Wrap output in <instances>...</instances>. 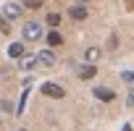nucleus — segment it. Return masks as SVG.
<instances>
[{"mask_svg": "<svg viewBox=\"0 0 134 131\" xmlns=\"http://www.w3.org/2000/svg\"><path fill=\"white\" fill-rule=\"evenodd\" d=\"M21 32H24V39H29V42H37V39L42 37V26H40L37 21H26Z\"/></svg>", "mask_w": 134, "mask_h": 131, "instance_id": "1", "label": "nucleus"}, {"mask_svg": "<svg viewBox=\"0 0 134 131\" xmlns=\"http://www.w3.org/2000/svg\"><path fill=\"white\" fill-rule=\"evenodd\" d=\"M42 94H47V97H53V100H60L66 92H63V87H60V84L47 81V84H42Z\"/></svg>", "mask_w": 134, "mask_h": 131, "instance_id": "2", "label": "nucleus"}, {"mask_svg": "<svg viewBox=\"0 0 134 131\" xmlns=\"http://www.w3.org/2000/svg\"><path fill=\"white\" fill-rule=\"evenodd\" d=\"M92 92H95V97H97V100H103V102L116 100V92H113V89H108V87H97V89H92Z\"/></svg>", "mask_w": 134, "mask_h": 131, "instance_id": "3", "label": "nucleus"}, {"mask_svg": "<svg viewBox=\"0 0 134 131\" xmlns=\"http://www.w3.org/2000/svg\"><path fill=\"white\" fill-rule=\"evenodd\" d=\"M95 74H97L95 63H84V66H79V79H92Z\"/></svg>", "mask_w": 134, "mask_h": 131, "instance_id": "4", "label": "nucleus"}, {"mask_svg": "<svg viewBox=\"0 0 134 131\" xmlns=\"http://www.w3.org/2000/svg\"><path fill=\"white\" fill-rule=\"evenodd\" d=\"M21 11H24V8H21L19 3H8L3 13H5V19H19V16H21Z\"/></svg>", "mask_w": 134, "mask_h": 131, "instance_id": "5", "label": "nucleus"}, {"mask_svg": "<svg viewBox=\"0 0 134 131\" xmlns=\"http://www.w3.org/2000/svg\"><path fill=\"white\" fill-rule=\"evenodd\" d=\"M37 60L45 63V66H53V63H55V52H53V50H40V52H37Z\"/></svg>", "mask_w": 134, "mask_h": 131, "instance_id": "6", "label": "nucleus"}, {"mask_svg": "<svg viewBox=\"0 0 134 131\" xmlns=\"http://www.w3.org/2000/svg\"><path fill=\"white\" fill-rule=\"evenodd\" d=\"M8 55L11 58H24V45L21 42H11L8 45Z\"/></svg>", "mask_w": 134, "mask_h": 131, "instance_id": "7", "label": "nucleus"}, {"mask_svg": "<svg viewBox=\"0 0 134 131\" xmlns=\"http://www.w3.org/2000/svg\"><path fill=\"white\" fill-rule=\"evenodd\" d=\"M69 13H71V19H76V21L87 19V8H84V5H74V8L69 11Z\"/></svg>", "mask_w": 134, "mask_h": 131, "instance_id": "8", "label": "nucleus"}, {"mask_svg": "<svg viewBox=\"0 0 134 131\" xmlns=\"http://www.w3.org/2000/svg\"><path fill=\"white\" fill-rule=\"evenodd\" d=\"M84 58H87V63H97L100 60V50L97 47H87L84 50Z\"/></svg>", "mask_w": 134, "mask_h": 131, "instance_id": "9", "label": "nucleus"}, {"mask_svg": "<svg viewBox=\"0 0 134 131\" xmlns=\"http://www.w3.org/2000/svg\"><path fill=\"white\" fill-rule=\"evenodd\" d=\"M47 45H50V47H60V45H63V37H60L58 32H50V34H47Z\"/></svg>", "mask_w": 134, "mask_h": 131, "instance_id": "10", "label": "nucleus"}, {"mask_svg": "<svg viewBox=\"0 0 134 131\" xmlns=\"http://www.w3.org/2000/svg\"><path fill=\"white\" fill-rule=\"evenodd\" d=\"M34 63H40V60H37V55H24V58H21V68H24V71H29Z\"/></svg>", "mask_w": 134, "mask_h": 131, "instance_id": "11", "label": "nucleus"}, {"mask_svg": "<svg viewBox=\"0 0 134 131\" xmlns=\"http://www.w3.org/2000/svg\"><path fill=\"white\" fill-rule=\"evenodd\" d=\"M60 24V13H47V26H58Z\"/></svg>", "mask_w": 134, "mask_h": 131, "instance_id": "12", "label": "nucleus"}, {"mask_svg": "<svg viewBox=\"0 0 134 131\" xmlns=\"http://www.w3.org/2000/svg\"><path fill=\"white\" fill-rule=\"evenodd\" d=\"M26 97H29V94H26V92H21V100H19V108H16V115H21V113H24V105H26Z\"/></svg>", "mask_w": 134, "mask_h": 131, "instance_id": "13", "label": "nucleus"}, {"mask_svg": "<svg viewBox=\"0 0 134 131\" xmlns=\"http://www.w3.org/2000/svg\"><path fill=\"white\" fill-rule=\"evenodd\" d=\"M24 5H26V8H34V11H37V8H42V0H24Z\"/></svg>", "mask_w": 134, "mask_h": 131, "instance_id": "14", "label": "nucleus"}, {"mask_svg": "<svg viewBox=\"0 0 134 131\" xmlns=\"http://www.w3.org/2000/svg\"><path fill=\"white\" fill-rule=\"evenodd\" d=\"M121 79H124V81H134V71H131V68H129V71H124V74H121Z\"/></svg>", "mask_w": 134, "mask_h": 131, "instance_id": "15", "label": "nucleus"}, {"mask_svg": "<svg viewBox=\"0 0 134 131\" xmlns=\"http://www.w3.org/2000/svg\"><path fill=\"white\" fill-rule=\"evenodd\" d=\"M126 105H129V108H134V89L129 92V97H126Z\"/></svg>", "mask_w": 134, "mask_h": 131, "instance_id": "16", "label": "nucleus"}, {"mask_svg": "<svg viewBox=\"0 0 134 131\" xmlns=\"http://www.w3.org/2000/svg\"><path fill=\"white\" fill-rule=\"evenodd\" d=\"M82 3H87V0H82Z\"/></svg>", "mask_w": 134, "mask_h": 131, "instance_id": "17", "label": "nucleus"}]
</instances>
